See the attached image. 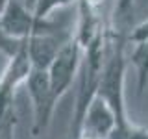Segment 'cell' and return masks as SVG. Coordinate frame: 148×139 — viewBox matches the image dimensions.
I'll use <instances>...</instances> for the list:
<instances>
[{
	"instance_id": "obj_9",
	"label": "cell",
	"mask_w": 148,
	"mask_h": 139,
	"mask_svg": "<svg viewBox=\"0 0 148 139\" xmlns=\"http://www.w3.org/2000/svg\"><path fill=\"white\" fill-rule=\"evenodd\" d=\"M135 0H113V21H122L133 9Z\"/></svg>"
},
{
	"instance_id": "obj_3",
	"label": "cell",
	"mask_w": 148,
	"mask_h": 139,
	"mask_svg": "<svg viewBox=\"0 0 148 139\" xmlns=\"http://www.w3.org/2000/svg\"><path fill=\"white\" fill-rule=\"evenodd\" d=\"M82 56H83V50H82L80 43L74 39V35H71L61 45V48L58 50V54L52 59L50 67L46 69L48 82H50V87H52L56 102H59L63 98L65 93L71 89L72 82L78 78L80 65H82Z\"/></svg>"
},
{
	"instance_id": "obj_11",
	"label": "cell",
	"mask_w": 148,
	"mask_h": 139,
	"mask_svg": "<svg viewBox=\"0 0 148 139\" xmlns=\"http://www.w3.org/2000/svg\"><path fill=\"white\" fill-rule=\"evenodd\" d=\"M8 4H9V0H0V15H2L4 9L8 8Z\"/></svg>"
},
{
	"instance_id": "obj_10",
	"label": "cell",
	"mask_w": 148,
	"mask_h": 139,
	"mask_svg": "<svg viewBox=\"0 0 148 139\" xmlns=\"http://www.w3.org/2000/svg\"><path fill=\"white\" fill-rule=\"evenodd\" d=\"M146 35H148V21H143L141 24H137L135 28H132L126 34V41L128 43H133V41H139Z\"/></svg>"
},
{
	"instance_id": "obj_8",
	"label": "cell",
	"mask_w": 148,
	"mask_h": 139,
	"mask_svg": "<svg viewBox=\"0 0 148 139\" xmlns=\"http://www.w3.org/2000/svg\"><path fill=\"white\" fill-rule=\"evenodd\" d=\"M22 43H24V41H17V39H13V37H9L6 32H4L2 24H0V52L6 56V58L15 54L22 46Z\"/></svg>"
},
{
	"instance_id": "obj_2",
	"label": "cell",
	"mask_w": 148,
	"mask_h": 139,
	"mask_svg": "<svg viewBox=\"0 0 148 139\" xmlns=\"http://www.w3.org/2000/svg\"><path fill=\"white\" fill-rule=\"evenodd\" d=\"M24 85L32 102V115H34V119H32V136L41 137L48 130L56 106H58L48 82L46 69H32Z\"/></svg>"
},
{
	"instance_id": "obj_5",
	"label": "cell",
	"mask_w": 148,
	"mask_h": 139,
	"mask_svg": "<svg viewBox=\"0 0 148 139\" xmlns=\"http://www.w3.org/2000/svg\"><path fill=\"white\" fill-rule=\"evenodd\" d=\"M71 35L72 32H54V34H41L26 39V52L32 69H48L58 50Z\"/></svg>"
},
{
	"instance_id": "obj_13",
	"label": "cell",
	"mask_w": 148,
	"mask_h": 139,
	"mask_svg": "<svg viewBox=\"0 0 148 139\" xmlns=\"http://www.w3.org/2000/svg\"><path fill=\"white\" fill-rule=\"evenodd\" d=\"M108 2H113V0H108Z\"/></svg>"
},
{
	"instance_id": "obj_6",
	"label": "cell",
	"mask_w": 148,
	"mask_h": 139,
	"mask_svg": "<svg viewBox=\"0 0 148 139\" xmlns=\"http://www.w3.org/2000/svg\"><path fill=\"white\" fill-rule=\"evenodd\" d=\"M132 45H133V48L130 52V56H126V58L132 61L133 69H135L137 93L141 96L148 85V35L139 39V41H133Z\"/></svg>"
},
{
	"instance_id": "obj_12",
	"label": "cell",
	"mask_w": 148,
	"mask_h": 139,
	"mask_svg": "<svg viewBox=\"0 0 148 139\" xmlns=\"http://www.w3.org/2000/svg\"><path fill=\"white\" fill-rule=\"evenodd\" d=\"M80 139H91V137H80Z\"/></svg>"
},
{
	"instance_id": "obj_4",
	"label": "cell",
	"mask_w": 148,
	"mask_h": 139,
	"mask_svg": "<svg viewBox=\"0 0 148 139\" xmlns=\"http://www.w3.org/2000/svg\"><path fill=\"white\" fill-rule=\"evenodd\" d=\"M115 128V115L111 108L100 96H95L83 115L78 137H91V139H108L111 130Z\"/></svg>"
},
{
	"instance_id": "obj_1",
	"label": "cell",
	"mask_w": 148,
	"mask_h": 139,
	"mask_svg": "<svg viewBox=\"0 0 148 139\" xmlns=\"http://www.w3.org/2000/svg\"><path fill=\"white\" fill-rule=\"evenodd\" d=\"M0 24L4 32L17 41H26L34 35L41 34H54L61 32V22L54 19H41L37 17L32 8H28L21 0H9L8 8L0 15Z\"/></svg>"
},
{
	"instance_id": "obj_7",
	"label": "cell",
	"mask_w": 148,
	"mask_h": 139,
	"mask_svg": "<svg viewBox=\"0 0 148 139\" xmlns=\"http://www.w3.org/2000/svg\"><path fill=\"white\" fill-rule=\"evenodd\" d=\"M72 2H76V0H34L32 11L41 19H50L56 9L65 8V6H69V4H72Z\"/></svg>"
}]
</instances>
